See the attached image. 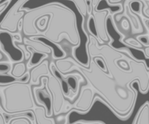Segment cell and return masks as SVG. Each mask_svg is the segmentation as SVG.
<instances>
[{
  "instance_id": "1",
  "label": "cell",
  "mask_w": 149,
  "mask_h": 124,
  "mask_svg": "<svg viewBox=\"0 0 149 124\" xmlns=\"http://www.w3.org/2000/svg\"><path fill=\"white\" fill-rule=\"evenodd\" d=\"M86 49L88 66L80 62L72 53V56L56 60L57 71L61 75L74 71L80 73L93 90L95 89L96 96L99 95L102 102L118 118L126 120L132 112L137 97L134 83L138 84L141 93L146 94L149 90V68L146 62L132 56L129 60L130 69H122L118 61L128 56V49L101 45L93 36H89Z\"/></svg>"
},
{
  "instance_id": "2",
  "label": "cell",
  "mask_w": 149,
  "mask_h": 124,
  "mask_svg": "<svg viewBox=\"0 0 149 124\" xmlns=\"http://www.w3.org/2000/svg\"><path fill=\"white\" fill-rule=\"evenodd\" d=\"M26 12L23 18L22 31L26 36H34L36 21L42 16L48 18L46 29L38 33L51 42L58 45L67 40L76 49L81 44V36L77 25L76 13L70 8L58 2H51L33 9H24Z\"/></svg>"
},
{
  "instance_id": "3",
  "label": "cell",
  "mask_w": 149,
  "mask_h": 124,
  "mask_svg": "<svg viewBox=\"0 0 149 124\" xmlns=\"http://www.w3.org/2000/svg\"><path fill=\"white\" fill-rule=\"evenodd\" d=\"M0 105L4 113L8 115L33 111L37 107L33 86L29 82L21 81L0 85Z\"/></svg>"
},
{
  "instance_id": "4",
  "label": "cell",
  "mask_w": 149,
  "mask_h": 124,
  "mask_svg": "<svg viewBox=\"0 0 149 124\" xmlns=\"http://www.w3.org/2000/svg\"><path fill=\"white\" fill-rule=\"evenodd\" d=\"M23 38L18 33L0 29V51L11 63L24 62V54L16 43H22Z\"/></svg>"
},
{
  "instance_id": "5",
  "label": "cell",
  "mask_w": 149,
  "mask_h": 124,
  "mask_svg": "<svg viewBox=\"0 0 149 124\" xmlns=\"http://www.w3.org/2000/svg\"><path fill=\"white\" fill-rule=\"evenodd\" d=\"M41 81H43L45 87L52 96L54 115H58L63 112H65L67 107L64 100L65 97L64 95V90L62 89L59 78L51 71L49 77H42Z\"/></svg>"
},
{
  "instance_id": "6",
  "label": "cell",
  "mask_w": 149,
  "mask_h": 124,
  "mask_svg": "<svg viewBox=\"0 0 149 124\" xmlns=\"http://www.w3.org/2000/svg\"><path fill=\"white\" fill-rule=\"evenodd\" d=\"M92 4V10L91 15L92 16L93 24L95 28V37L100 41L101 45L104 43H109L111 40L107 28V20L110 11L108 9H104L102 10H97L95 9V6L98 3Z\"/></svg>"
},
{
  "instance_id": "7",
  "label": "cell",
  "mask_w": 149,
  "mask_h": 124,
  "mask_svg": "<svg viewBox=\"0 0 149 124\" xmlns=\"http://www.w3.org/2000/svg\"><path fill=\"white\" fill-rule=\"evenodd\" d=\"M94 102H95V93L93 89L86 86H81L79 97L76 101H74V102L71 104V110L67 115V117H68L70 114L74 111H76L81 114L86 113L92 108Z\"/></svg>"
},
{
  "instance_id": "8",
  "label": "cell",
  "mask_w": 149,
  "mask_h": 124,
  "mask_svg": "<svg viewBox=\"0 0 149 124\" xmlns=\"http://www.w3.org/2000/svg\"><path fill=\"white\" fill-rule=\"evenodd\" d=\"M51 62L48 59L42 60L39 65L31 68L30 73V84L32 86H42L41 84V78L51 74Z\"/></svg>"
},
{
  "instance_id": "9",
  "label": "cell",
  "mask_w": 149,
  "mask_h": 124,
  "mask_svg": "<svg viewBox=\"0 0 149 124\" xmlns=\"http://www.w3.org/2000/svg\"><path fill=\"white\" fill-rule=\"evenodd\" d=\"M3 115L7 124H35L33 111L14 115H8L3 112Z\"/></svg>"
},
{
  "instance_id": "10",
  "label": "cell",
  "mask_w": 149,
  "mask_h": 124,
  "mask_svg": "<svg viewBox=\"0 0 149 124\" xmlns=\"http://www.w3.org/2000/svg\"><path fill=\"white\" fill-rule=\"evenodd\" d=\"M124 8V10L127 12V14L128 16H127V18H129V21H131V27H132V34H143V33L144 32L145 29L143 28V23H142L141 21H140V18L138 15H136L134 12L130 10V5H125L123 6ZM122 13V12H121Z\"/></svg>"
},
{
  "instance_id": "11",
  "label": "cell",
  "mask_w": 149,
  "mask_h": 124,
  "mask_svg": "<svg viewBox=\"0 0 149 124\" xmlns=\"http://www.w3.org/2000/svg\"><path fill=\"white\" fill-rule=\"evenodd\" d=\"M23 42L26 46L32 48L34 51L37 52L45 53L48 54V55L54 53V48H52L46 44L43 43L40 40L30 39V38L25 37L23 39Z\"/></svg>"
},
{
  "instance_id": "12",
  "label": "cell",
  "mask_w": 149,
  "mask_h": 124,
  "mask_svg": "<svg viewBox=\"0 0 149 124\" xmlns=\"http://www.w3.org/2000/svg\"><path fill=\"white\" fill-rule=\"evenodd\" d=\"M35 124H56V121L53 117H48L46 108L42 105H37L33 110Z\"/></svg>"
},
{
  "instance_id": "13",
  "label": "cell",
  "mask_w": 149,
  "mask_h": 124,
  "mask_svg": "<svg viewBox=\"0 0 149 124\" xmlns=\"http://www.w3.org/2000/svg\"><path fill=\"white\" fill-rule=\"evenodd\" d=\"M30 0H18V2L15 3V5H18V8H20V9H21L23 6H24V5H26V3H27ZM68 1L72 2L74 5H76V8H78V11L81 12L83 16H88L90 10H91V6L88 5V2L86 0H68Z\"/></svg>"
},
{
  "instance_id": "14",
  "label": "cell",
  "mask_w": 149,
  "mask_h": 124,
  "mask_svg": "<svg viewBox=\"0 0 149 124\" xmlns=\"http://www.w3.org/2000/svg\"><path fill=\"white\" fill-rule=\"evenodd\" d=\"M132 124H149V102L146 101L139 109Z\"/></svg>"
},
{
  "instance_id": "15",
  "label": "cell",
  "mask_w": 149,
  "mask_h": 124,
  "mask_svg": "<svg viewBox=\"0 0 149 124\" xmlns=\"http://www.w3.org/2000/svg\"><path fill=\"white\" fill-rule=\"evenodd\" d=\"M27 70L28 69H27L26 64L25 62H17V63H14L12 70H11L10 73L9 74H10L11 75H13L15 78L20 79L28 72Z\"/></svg>"
},
{
  "instance_id": "16",
  "label": "cell",
  "mask_w": 149,
  "mask_h": 124,
  "mask_svg": "<svg viewBox=\"0 0 149 124\" xmlns=\"http://www.w3.org/2000/svg\"><path fill=\"white\" fill-rule=\"evenodd\" d=\"M122 44L124 45H127V46L131 47L132 49H143V45L140 43V41L137 39V38H134L132 37H130V38H125L123 39Z\"/></svg>"
},
{
  "instance_id": "17",
  "label": "cell",
  "mask_w": 149,
  "mask_h": 124,
  "mask_svg": "<svg viewBox=\"0 0 149 124\" xmlns=\"http://www.w3.org/2000/svg\"><path fill=\"white\" fill-rule=\"evenodd\" d=\"M10 2V5H9V7H8V8H7L5 11H3L2 13H0V25H1V23H2V21L4 20V18L6 17L7 14L8 13V12L10 11V10L14 5L13 0H0V5H3V4L6 3V2Z\"/></svg>"
},
{
  "instance_id": "18",
  "label": "cell",
  "mask_w": 149,
  "mask_h": 124,
  "mask_svg": "<svg viewBox=\"0 0 149 124\" xmlns=\"http://www.w3.org/2000/svg\"><path fill=\"white\" fill-rule=\"evenodd\" d=\"M13 66L10 62L0 61V74H9Z\"/></svg>"
},
{
  "instance_id": "19",
  "label": "cell",
  "mask_w": 149,
  "mask_h": 124,
  "mask_svg": "<svg viewBox=\"0 0 149 124\" xmlns=\"http://www.w3.org/2000/svg\"><path fill=\"white\" fill-rule=\"evenodd\" d=\"M137 39L146 47L149 46V34H142L137 36Z\"/></svg>"
},
{
  "instance_id": "20",
  "label": "cell",
  "mask_w": 149,
  "mask_h": 124,
  "mask_svg": "<svg viewBox=\"0 0 149 124\" xmlns=\"http://www.w3.org/2000/svg\"><path fill=\"white\" fill-rule=\"evenodd\" d=\"M130 23L129 22L128 18H127L126 17H123V21L121 22V26H122L123 29L125 31H128L130 29Z\"/></svg>"
},
{
  "instance_id": "21",
  "label": "cell",
  "mask_w": 149,
  "mask_h": 124,
  "mask_svg": "<svg viewBox=\"0 0 149 124\" xmlns=\"http://www.w3.org/2000/svg\"><path fill=\"white\" fill-rule=\"evenodd\" d=\"M73 124H104V123L100 122V121H77L76 123H74Z\"/></svg>"
},
{
  "instance_id": "22",
  "label": "cell",
  "mask_w": 149,
  "mask_h": 124,
  "mask_svg": "<svg viewBox=\"0 0 149 124\" xmlns=\"http://www.w3.org/2000/svg\"><path fill=\"white\" fill-rule=\"evenodd\" d=\"M0 124H7L3 115V111H2V108H1V105H0Z\"/></svg>"
},
{
  "instance_id": "23",
  "label": "cell",
  "mask_w": 149,
  "mask_h": 124,
  "mask_svg": "<svg viewBox=\"0 0 149 124\" xmlns=\"http://www.w3.org/2000/svg\"><path fill=\"white\" fill-rule=\"evenodd\" d=\"M143 52H144V55L146 56V59H149V46L146 47L145 49H143Z\"/></svg>"
},
{
  "instance_id": "24",
  "label": "cell",
  "mask_w": 149,
  "mask_h": 124,
  "mask_svg": "<svg viewBox=\"0 0 149 124\" xmlns=\"http://www.w3.org/2000/svg\"><path fill=\"white\" fill-rule=\"evenodd\" d=\"M109 1H110V2L111 4H116L122 2V0H109Z\"/></svg>"
},
{
  "instance_id": "25",
  "label": "cell",
  "mask_w": 149,
  "mask_h": 124,
  "mask_svg": "<svg viewBox=\"0 0 149 124\" xmlns=\"http://www.w3.org/2000/svg\"><path fill=\"white\" fill-rule=\"evenodd\" d=\"M145 24L148 29H149V20H145Z\"/></svg>"
},
{
  "instance_id": "26",
  "label": "cell",
  "mask_w": 149,
  "mask_h": 124,
  "mask_svg": "<svg viewBox=\"0 0 149 124\" xmlns=\"http://www.w3.org/2000/svg\"><path fill=\"white\" fill-rule=\"evenodd\" d=\"M2 59H3V55L2 54V52L0 51V61L2 60Z\"/></svg>"
},
{
  "instance_id": "27",
  "label": "cell",
  "mask_w": 149,
  "mask_h": 124,
  "mask_svg": "<svg viewBox=\"0 0 149 124\" xmlns=\"http://www.w3.org/2000/svg\"><path fill=\"white\" fill-rule=\"evenodd\" d=\"M148 3H149V2H148Z\"/></svg>"
}]
</instances>
